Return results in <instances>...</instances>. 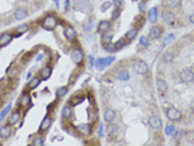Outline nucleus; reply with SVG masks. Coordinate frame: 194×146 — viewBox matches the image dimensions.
Masks as SVG:
<instances>
[{
    "instance_id": "f257e3e1",
    "label": "nucleus",
    "mask_w": 194,
    "mask_h": 146,
    "mask_svg": "<svg viewBox=\"0 0 194 146\" xmlns=\"http://www.w3.org/2000/svg\"><path fill=\"white\" fill-rule=\"evenodd\" d=\"M57 25H58V19L53 14L46 15L43 19V21H41V28L45 29V30H48V31H53L57 28Z\"/></svg>"
},
{
    "instance_id": "f03ea898",
    "label": "nucleus",
    "mask_w": 194,
    "mask_h": 146,
    "mask_svg": "<svg viewBox=\"0 0 194 146\" xmlns=\"http://www.w3.org/2000/svg\"><path fill=\"white\" fill-rule=\"evenodd\" d=\"M165 115H167L168 120H170L172 123H178V121H181V120H182V118H183L182 113H181L178 109L173 108V106L167 109V111H165Z\"/></svg>"
},
{
    "instance_id": "7ed1b4c3",
    "label": "nucleus",
    "mask_w": 194,
    "mask_h": 146,
    "mask_svg": "<svg viewBox=\"0 0 194 146\" xmlns=\"http://www.w3.org/2000/svg\"><path fill=\"white\" fill-rule=\"evenodd\" d=\"M179 79H181V81L184 83V84H191V83H193L194 81L193 70L189 69V68L183 69V70L181 71V74H179Z\"/></svg>"
},
{
    "instance_id": "20e7f679",
    "label": "nucleus",
    "mask_w": 194,
    "mask_h": 146,
    "mask_svg": "<svg viewBox=\"0 0 194 146\" xmlns=\"http://www.w3.org/2000/svg\"><path fill=\"white\" fill-rule=\"evenodd\" d=\"M133 68H134L135 73L139 74V75H145V74H148V71H149L148 64H147L145 61H143V60H137V61L133 64Z\"/></svg>"
},
{
    "instance_id": "39448f33",
    "label": "nucleus",
    "mask_w": 194,
    "mask_h": 146,
    "mask_svg": "<svg viewBox=\"0 0 194 146\" xmlns=\"http://www.w3.org/2000/svg\"><path fill=\"white\" fill-rule=\"evenodd\" d=\"M163 31H164V29H163L162 25H154L149 30V38L153 39V40H157L163 35Z\"/></svg>"
},
{
    "instance_id": "423d86ee",
    "label": "nucleus",
    "mask_w": 194,
    "mask_h": 146,
    "mask_svg": "<svg viewBox=\"0 0 194 146\" xmlns=\"http://www.w3.org/2000/svg\"><path fill=\"white\" fill-rule=\"evenodd\" d=\"M77 130L82 136H88L92 133V125L88 124V123H83V124H79L77 126Z\"/></svg>"
},
{
    "instance_id": "0eeeda50",
    "label": "nucleus",
    "mask_w": 194,
    "mask_h": 146,
    "mask_svg": "<svg viewBox=\"0 0 194 146\" xmlns=\"http://www.w3.org/2000/svg\"><path fill=\"white\" fill-rule=\"evenodd\" d=\"M70 58L75 64H82L83 60H84V54H83V51L80 49H74L72 51V54H70Z\"/></svg>"
},
{
    "instance_id": "6e6552de",
    "label": "nucleus",
    "mask_w": 194,
    "mask_h": 146,
    "mask_svg": "<svg viewBox=\"0 0 194 146\" xmlns=\"http://www.w3.org/2000/svg\"><path fill=\"white\" fill-rule=\"evenodd\" d=\"M148 123H149L150 128H153L154 130H159V129L162 128V125H163V123H162V119H160L159 116H155V115H152V116L149 118Z\"/></svg>"
},
{
    "instance_id": "1a4fd4ad",
    "label": "nucleus",
    "mask_w": 194,
    "mask_h": 146,
    "mask_svg": "<svg viewBox=\"0 0 194 146\" xmlns=\"http://www.w3.org/2000/svg\"><path fill=\"white\" fill-rule=\"evenodd\" d=\"M103 118H104L105 123H113L114 119L116 118V113H115V110H113V109H110V108H106V109L104 110Z\"/></svg>"
},
{
    "instance_id": "9d476101",
    "label": "nucleus",
    "mask_w": 194,
    "mask_h": 146,
    "mask_svg": "<svg viewBox=\"0 0 194 146\" xmlns=\"http://www.w3.org/2000/svg\"><path fill=\"white\" fill-rule=\"evenodd\" d=\"M155 84H157V90H158V93L159 94H162V95H164L167 91H168V84H167V81L165 80H163V79H157V81H155Z\"/></svg>"
},
{
    "instance_id": "9b49d317",
    "label": "nucleus",
    "mask_w": 194,
    "mask_h": 146,
    "mask_svg": "<svg viewBox=\"0 0 194 146\" xmlns=\"http://www.w3.org/2000/svg\"><path fill=\"white\" fill-rule=\"evenodd\" d=\"M158 15H159V11H158V8L154 6V8H150L148 10V20L152 23V24H155L158 21Z\"/></svg>"
},
{
    "instance_id": "f8f14e48",
    "label": "nucleus",
    "mask_w": 194,
    "mask_h": 146,
    "mask_svg": "<svg viewBox=\"0 0 194 146\" xmlns=\"http://www.w3.org/2000/svg\"><path fill=\"white\" fill-rule=\"evenodd\" d=\"M110 28H111V23L109 20H100L98 24V33H100V34L106 33L110 30Z\"/></svg>"
},
{
    "instance_id": "ddd939ff",
    "label": "nucleus",
    "mask_w": 194,
    "mask_h": 146,
    "mask_svg": "<svg viewBox=\"0 0 194 146\" xmlns=\"http://www.w3.org/2000/svg\"><path fill=\"white\" fill-rule=\"evenodd\" d=\"M29 13L25 8H18L15 11H14V19L15 20H23L25 18H28Z\"/></svg>"
},
{
    "instance_id": "4468645a",
    "label": "nucleus",
    "mask_w": 194,
    "mask_h": 146,
    "mask_svg": "<svg viewBox=\"0 0 194 146\" xmlns=\"http://www.w3.org/2000/svg\"><path fill=\"white\" fill-rule=\"evenodd\" d=\"M64 35L69 41H74L77 39V31L73 26H67L64 29Z\"/></svg>"
},
{
    "instance_id": "2eb2a0df",
    "label": "nucleus",
    "mask_w": 194,
    "mask_h": 146,
    "mask_svg": "<svg viewBox=\"0 0 194 146\" xmlns=\"http://www.w3.org/2000/svg\"><path fill=\"white\" fill-rule=\"evenodd\" d=\"M162 19L165 21V23H168V24H172L174 20H175V15L170 11V10H168V9H165V10H163L162 11Z\"/></svg>"
},
{
    "instance_id": "dca6fc26",
    "label": "nucleus",
    "mask_w": 194,
    "mask_h": 146,
    "mask_svg": "<svg viewBox=\"0 0 194 146\" xmlns=\"http://www.w3.org/2000/svg\"><path fill=\"white\" fill-rule=\"evenodd\" d=\"M10 135H11V125H9V124L3 125L0 128V139L5 140V139L10 138Z\"/></svg>"
},
{
    "instance_id": "f3484780",
    "label": "nucleus",
    "mask_w": 194,
    "mask_h": 146,
    "mask_svg": "<svg viewBox=\"0 0 194 146\" xmlns=\"http://www.w3.org/2000/svg\"><path fill=\"white\" fill-rule=\"evenodd\" d=\"M13 39H14V36H13L11 34H8V33L1 34V35H0V48H4V46H6L8 44H10Z\"/></svg>"
},
{
    "instance_id": "a211bd4d",
    "label": "nucleus",
    "mask_w": 194,
    "mask_h": 146,
    "mask_svg": "<svg viewBox=\"0 0 194 146\" xmlns=\"http://www.w3.org/2000/svg\"><path fill=\"white\" fill-rule=\"evenodd\" d=\"M20 116H21V115H20L19 111H13V113L8 116V124L11 125V126L15 125V124H18V121L20 120Z\"/></svg>"
},
{
    "instance_id": "6ab92c4d",
    "label": "nucleus",
    "mask_w": 194,
    "mask_h": 146,
    "mask_svg": "<svg viewBox=\"0 0 194 146\" xmlns=\"http://www.w3.org/2000/svg\"><path fill=\"white\" fill-rule=\"evenodd\" d=\"M41 80H43V79H41L40 76L31 78V79L29 80V83H28V89H29V90H34V89H36V88L40 85Z\"/></svg>"
},
{
    "instance_id": "aec40b11",
    "label": "nucleus",
    "mask_w": 194,
    "mask_h": 146,
    "mask_svg": "<svg viewBox=\"0 0 194 146\" xmlns=\"http://www.w3.org/2000/svg\"><path fill=\"white\" fill-rule=\"evenodd\" d=\"M29 104H30V95H29V94H23L21 98L19 99V105H20V108L26 109Z\"/></svg>"
},
{
    "instance_id": "412c9836",
    "label": "nucleus",
    "mask_w": 194,
    "mask_h": 146,
    "mask_svg": "<svg viewBox=\"0 0 194 146\" xmlns=\"http://www.w3.org/2000/svg\"><path fill=\"white\" fill-rule=\"evenodd\" d=\"M50 75H51V68L50 66H44V68H41V70H40V78L43 79V80H48L49 78H50Z\"/></svg>"
},
{
    "instance_id": "4be33fe9",
    "label": "nucleus",
    "mask_w": 194,
    "mask_h": 146,
    "mask_svg": "<svg viewBox=\"0 0 194 146\" xmlns=\"http://www.w3.org/2000/svg\"><path fill=\"white\" fill-rule=\"evenodd\" d=\"M116 79L120 81H128L130 79V74L128 70H120L116 73Z\"/></svg>"
},
{
    "instance_id": "5701e85b",
    "label": "nucleus",
    "mask_w": 194,
    "mask_h": 146,
    "mask_svg": "<svg viewBox=\"0 0 194 146\" xmlns=\"http://www.w3.org/2000/svg\"><path fill=\"white\" fill-rule=\"evenodd\" d=\"M50 126H51V118L46 116V118L41 121L39 130H40V131H46V130H49V128H50Z\"/></svg>"
},
{
    "instance_id": "b1692460",
    "label": "nucleus",
    "mask_w": 194,
    "mask_h": 146,
    "mask_svg": "<svg viewBox=\"0 0 194 146\" xmlns=\"http://www.w3.org/2000/svg\"><path fill=\"white\" fill-rule=\"evenodd\" d=\"M138 31H139V29H137V28H132V29H129L127 33H125V38L130 41V40H134L137 36H138Z\"/></svg>"
},
{
    "instance_id": "393cba45",
    "label": "nucleus",
    "mask_w": 194,
    "mask_h": 146,
    "mask_svg": "<svg viewBox=\"0 0 194 146\" xmlns=\"http://www.w3.org/2000/svg\"><path fill=\"white\" fill-rule=\"evenodd\" d=\"M83 100H84V98H83L82 95H74V96L70 98V100H69V105H70V106H77V105L82 104Z\"/></svg>"
},
{
    "instance_id": "a878e982",
    "label": "nucleus",
    "mask_w": 194,
    "mask_h": 146,
    "mask_svg": "<svg viewBox=\"0 0 194 146\" xmlns=\"http://www.w3.org/2000/svg\"><path fill=\"white\" fill-rule=\"evenodd\" d=\"M72 115H73V109H72V106H70V105H65V106L63 108V110H62V116H63L64 119L68 120Z\"/></svg>"
},
{
    "instance_id": "bb28decb",
    "label": "nucleus",
    "mask_w": 194,
    "mask_h": 146,
    "mask_svg": "<svg viewBox=\"0 0 194 146\" xmlns=\"http://www.w3.org/2000/svg\"><path fill=\"white\" fill-rule=\"evenodd\" d=\"M162 58H163V61H164V63H172V61L174 60V53L170 51V50L164 51L163 55H162Z\"/></svg>"
},
{
    "instance_id": "cd10ccee",
    "label": "nucleus",
    "mask_w": 194,
    "mask_h": 146,
    "mask_svg": "<svg viewBox=\"0 0 194 146\" xmlns=\"http://www.w3.org/2000/svg\"><path fill=\"white\" fill-rule=\"evenodd\" d=\"M68 91H69V88L68 86H60V88H58L57 91H55L57 98H64L68 94Z\"/></svg>"
},
{
    "instance_id": "c85d7f7f",
    "label": "nucleus",
    "mask_w": 194,
    "mask_h": 146,
    "mask_svg": "<svg viewBox=\"0 0 194 146\" xmlns=\"http://www.w3.org/2000/svg\"><path fill=\"white\" fill-rule=\"evenodd\" d=\"M28 29H29L28 24H21V25H19V26L16 28V35H15V38H18V36L23 35L25 31H28Z\"/></svg>"
},
{
    "instance_id": "c756f323",
    "label": "nucleus",
    "mask_w": 194,
    "mask_h": 146,
    "mask_svg": "<svg viewBox=\"0 0 194 146\" xmlns=\"http://www.w3.org/2000/svg\"><path fill=\"white\" fill-rule=\"evenodd\" d=\"M164 4L167 8H170V9H174L177 6L181 5V0H164Z\"/></svg>"
},
{
    "instance_id": "7c9ffc66",
    "label": "nucleus",
    "mask_w": 194,
    "mask_h": 146,
    "mask_svg": "<svg viewBox=\"0 0 194 146\" xmlns=\"http://www.w3.org/2000/svg\"><path fill=\"white\" fill-rule=\"evenodd\" d=\"M111 38H113V33H110V31L103 33V34H101V43H103V44L110 43V41H111Z\"/></svg>"
},
{
    "instance_id": "2f4dec72",
    "label": "nucleus",
    "mask_w": 194,
    "mask_h": 146,
    "mask_svg": "<svg viewBox=\"0 0 194 146\" xmlns=\"http://www.w3.org/2000/svg\"><path fill=\"white\" fill-rule=\"evenodd\" d=\"M128 41H129V40H128V39H127V38L124 36V38H123V39H120V40H119L118 43H115V48H116V51H118V50H120V49H123V48H124V46H125V45L128 44Z\"/></svg>"
},
{
    "instance_id": "473e14b6",
    "label": "nucleus",
    "mask_w": 194,
    "mask_h": 146,
    "mask_svg": "<svg viewBox=\"0 0 194 146\" xmlns=\"http://www.w3.org/2000/svg\"><path fill=\"white\" fill-rule=\"evenodd\" d=\"M115 133H116V126L113 125L111 123H108V126H106V134H108V136H113Z\"/></svg>"
},
{
    "instance_id": "72a5a7b5",
    "label": "nucleus",
    "mask_w": 194,
    "mask_h": 146,
    "mask_svg": "<svg viewBox=\"0 0 194 146\" xmlns=\"http://www.w3.org/2000/svg\"><path fill=\"white\" fill-rule=\"evenodd\" d=\"M104 50L108 51V53H115L116 51V48H115V44H111V43H106L104 44Z\"/></svg>"
},
{
    "instance_id": "f704fd0d",
    "label": "nucleus",
    "mask_w": 194,
    "mask_h": 146,
    "mask_svg": "<svg viewBox=\"0 0 194 146\" xmlns=\"http://www.w3.org/2000/svg\"><path fill=\"white\" fill-rule=\"evenodd\" d=\"M45 144V141H44V138L43 136H36L33 141H31V145L33 146H43Z\"/></svg>"
},
{
    "instance_id": "c9c22d12",
    "label": "nucleus",
    "mask_w": 194,
    "mask_h": 146,
    "mask_svg": "<svg viewBox=\"0 0 194 146\" xmlns=\"http://www.w3.org/2000/svg\"><path fill=\"white\" fill-rule=\"evenodd\" d=\"M174 131H175V126H174L173 124L167 125V126H165V129H164V133H165V135H167V136L173 135V133H174Z\"/></svg>"
},
{
    "instance_id": "e433bc0d",
    "label": "nucleus",
    "mask_w": 194,
    "mask_h": 146,
    "mask_svg": "<svg viewBox=\"0 0 194 146\" xmlns=\"http://www.w3.org/2000/svg\"><path fill=\"white\" fill-rule=\"evenodd\" d=\"M95 68H97L98 70H103L104 68H105V64H104V59L103 58H98L97 60H95Z\"/></svg>"
},
{
    "instance_id": "4c0bfd02",
    "label": "nucleus",
    "mask_w": 194,
    "mask_h": 146,
    "mask_svg": "<svg viewBox=\"0 0 194 146\" xmlns=\"http://www.w3.org/2000/svg\"><path fill=\"white\" fill-rule=\"evenodd\" d=\"M89 114V121L93 124V123H95L98 120V111L97 110H94V111H89L88 113Z\"/></svg>"
},
{
    "instance_id": "58836bf2",
    "label": "nucleus",
    "mask_w": 194,
    "mask_h": 146,
    "mask_svg": "<svg viewBox=\"0 0 194 146\" xmlns=\"http://www.w3.org/2000/svg\"><path fill=\"white\" fill-rule=\"evenodd\" d=\"M139 44L143 45V46H145V48H148V46L150 45V41H149V39H148L147 36H140V39H139Z\"/></svg>"
},
{
    "instance_id": "ea45409f",
    "label": "nucleus",
    "mask_w": 194,
    "mask_h": 146,
    "mask_svg": "<svg viewBox=\"0 0 194 146\" xmlns=\"http://www.w3.org/2000/svg\"><path fill=\"white\" fill-rule=\"evenodd\" d=\"M114 60H115V56H108V58H104V64H105V68L106 66H109V65H111L113 63H114Z\"/></svg>"
},
{
    "instance_id": "a19ab883",
    "label": "nucleus",
    "mask_w": 194,
    "mask_h": 146,
    "mask_svg": "<svg viewBox=\"0 0 194 146\" xmlns=\"http://www.w3.org/2000/svg\"><path fill=\"white\" fill-rule=\"evenodd\" d=\"M10 109H11V104H9L6 108H4V110L0 113V119H1V120H3V119L6 116V115H8V113L10 111Z\"/></svg>"
},
{
    "instance_id": "79ce46f5",
    "label": "nucleus",
    "mask_w": 194,
    "mask_h": 146,
    "mask_svg": "<svg viewBox=\"0 0 194 146\" xmlns=\"http://www.w3.org/2000/svg\"><path fill=\"white\" fill-rule=\"evenodd\" d=\"M119 14H120V10H119V8H116V9L113 11V14H111V20H116L118 16H119Z\"/></svg>"
},
{
    "instance_id": "37998d69",
    "label": "nucleus",
    "mask_w": 194,
    "mask_h": 146,
    "mask_svg": "<svg viewBox=\"0 0 194 146\" xmlns=\"http://www.w3.org/2000/svg\"><path fill=\"white\" fill-rule=\"evenodd\" d=\"M110 6H111V3H110V1H105V3L101 5V11H106Z\"/></svg>"
},
{
    "instance_id": "c03bdc74",
    "label": "nucleus",
    "mask_w": 194,
    "mask_h": 146,
    "mask_svg": "<svg viewBox=\"0 0 194 146\" xmlns=\"http://www.w3.org/2000/svg\"><path fill=\"white\" fill-rule=\"evenodd\" d=\"M173 40H174V34H169V35L167 36V39H165V41H164V44H163V45L165 46L167 44H169V43H170V41H173Z\"/></svg>"
},
{
    "instance_id": "a18cd8bd",
    "label": "nucleus",
    "mask_w": 194,
    "mask_h": 146,
    "mask_svg": "<svg viewBox=\"0 0 194 146\" xmlns=\"http://www.w3.org/2000/svg\"><path fill=\"white\" fill-rule=\"evenodd\" d=\"M182 134H183V133H182L181 130H178V131L175 130V131L173 133V135H174V139H175V140H179V139H182Z\"/></svg>"
},
{
    "instance_id": "49530a36",
    "label": "nucleus",
    "mask_w": 194,
    "mask_h": 146,
    "mask_svg": "<svg viewBox=\"0 0 194 146\" xmlns=\"http://www.w3.org/2000/svg\"><path fill=\"white\" fill-rule=\"evenodd\" d=\"M88 61H89V68H94L95 61H94V58H93L92 55H89V56H88Z\"/></svg>"
},
{
    "instance_id": "de8ad7c7",
    "label": "nucleus",
    "mask_w": 194,
    "mask_h": 146,
    "mask_svg": "<svg viewBox=\"0 0 194 146\" xmlns=\"http://www.w3.org/2000/svg\"><path fill=\"white\" fill-rule=\"evenodd\" d=\"M113 4H114L116 8H121V6H123V0H113Z\"/></svg>"
},
{
    "instance_id": "09e8293b",
    "label": "nucleus",
    "mask_w": 194,
    "mask_h": 146,
    "mask_svg": "<svg viewBox=\"0 0 194 146\" xmlns=\"http://www.w3.org/2000/svg\"><path fill=\"white\" fill-rule=\"evenodd\" d=\"M98 134H99V136H100V138H103V136H104V133H103V125H100V126H99Z\"/></svg>"
},
{
    "instance_id": "8fccbe9b",
    "label": "nucleus",
    "mask_w": 194,
    "mask_h": 146,
    "mask_svg": "<svg viewBox=\"0 0 194 146\" xmlns=\"http://www.w3.org/2000/svg\"><path fill=\"white\" fill-rule=\"evenodd\" d=\"M188 20H189V23H191V24H194V13H193V14H191V15H189Z\"/></svg>"
},
{
    "instance_id": "3c124183",
    "label": "nucleus",
    "mask_w": 194,
    "mask_h": 146,
    "mask_svg": "<svg viewBox=\"0 0 194 146\" xmlns=\"http://www.w3.org/2000/svg\"><path fill=\"white\" fill-rule=\"evenodd\" d=\"M93 29V23H89V25H87V28H85V30H88V31H90Z\"/></svg>"
},
{
    "instance_id": "603ef678",
    "label": "nucleus",
    "mask_w": 194,
    "mask_h": 146,
    "mask_svg": "<svg viewBox=\"0 0 194 146\" xmlns=\"http://www.w3.org/2000/svg\"><path fill=\"white\" fill-rule=\"evenodd\" d=\"M43 59V54H39L38 56H36V61H40Z\"/></svg>"
},
{
    "instance_id": "864d4df0",
    "label": "nucleus",
    "mask_w": 194,
    "mask_h": 146,
    "mask_svg": "<svg viewBox=\"0 0 194 146\" xmlns=\"http://www.w3.org/2000/svg\"><path fill=\"white\" fill-rule=\"evenodd\" d=\"M69 5H70V1H69V0H65V9H67V10H68Z\"/></svg>"
},
{
    "instance_id": "5fc2aeb1",
    "label": "nucleus",
    "mask_w": 194,
    "mask_h": 146,
    "mask_svg": "<svg viewBox=\"0 0 194 146\" xmlns=\"http://www.w3.org/2000/svg\"><path fill=\"white\" fill-rule=\"evenodd\" d=\"M30 76H31V73H28V75H26V79H30Z\"/></svg>"
},
{
    "instance_id": "6e6d98bb",
    "label": "nucleus",
    "mask_w": 194,
    "mask_h": 146,
    "mask_svg": "<svg viewBox=\"0 0 194 146\" xmlns=\"http://www.w3.org/2000/svg\"><path fill=\"white\" fill-rule=\"evenodd\" d=\"M19 1H23V3H25V1H28V0H19Z\"/></svg>"
},
{
    "instance_id": "4d7b16f0",
    "label": "nucleus",
    "mask_w": 194,
    "mask_h": 146,
    "mask_svg": "<svg viewBox=\"0 0 194 146\" xmlns=\"http://www.w3.org/2000/svg\"><path fill=\"white\" fill-rule=\"evenodd\" d=\"M53 1H54V3H58V1H59V0H53Z\"/></svg>"
}]
</instances>
